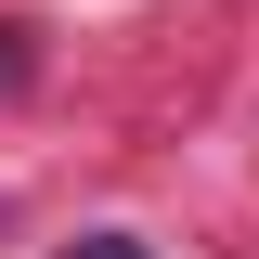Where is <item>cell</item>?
Listing matches in <instances>:
<instances>
[{"instance_id": "cell-2", "label": "cell", "mask_w": 259, "mask_h": 259, "mask_svg": "<svg viewBox=\"0 0 259 259\" xmlns=\"http://www.w3.org/2000/svg\"><path fill=\"white\" fill-rule=\"evenodd\" d=\"M13 78H26V26H0V91H13Z\"/></svg>"}, {"instance_id": "cell-1", "label": "cell", "mask_w": 259, "mask_h": 259, "mask_svg": "<svg viewBox=\"0 0 259 259\" xmlns=\"http://www.w3.org/2000/svg\"><path fill=\"white\" fill-rule=\"evenodd\" d=\"M65 259H156V246H130V233H78Z\"/></svg>"}]
</instances>
